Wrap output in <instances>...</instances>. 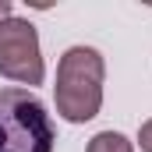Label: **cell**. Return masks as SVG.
<instances>
[{
  "instance_id": "1",
  "label": "cell",
  "mask_w": 152,
  "mask_h": 152,
  "mask_svg": "<svg viewBox=\"0 0 152 152\" xmlns=\"http://www.w3.org/2000/svg\"><path fill=\"white\" fill-rule=\"evenodd\" d=\"M103 53L92 46H71L64 50L60 64H57V88H53V103L57 113L67 124H85L99 113L103 106Z\"/></svg>"
},
{
  "instance_id": "2",
  "label": "cell",
  "mask_w": 152,
  "mask_h": 152,
  "mask_svg": "<svg viewBox=\"0 0 152 152\" xmlns=\"http://www.w3.org/2000/svg\"><path fill=\"white\" fill-rule=\"evenodd\" d=\"M53 120L36 96L0 88V152H53Z\"/></svg>"
},
{
  "instance_id": "3",
  "label": "cell",
  "mask_w": 152,
  "mask_h": 152,
  "mask_svg": "<svg viewBox=\"0 0 152 152\" xmlns=\"http://www.w3.org/2000/svg\"><path fill=\"white\" fill-rule=\"evenodd\" d=\"M0 75L18 85H42L46 64L39 50V32L25 18L0 21Z\"/></svg>"
},
{
  "instance_id": "4",
  "label": "cell",
  "mask_w": 152,
  "mask_h": 152,
  "mask_svg": "<svg viewBox=\"0 0 152 152\" xmlns=\"http://www.w3.org/2000/svg\"><path fill=\"white\" fill-rule=\"evenodd\" d=\"M85 152H134V145L120 131H99V134H92V142H88Z\"/></svg>"
},
{
  "instance_id": "5",
  "label": "cell",
  "mask_w": 152,
  "mask_h": 152,
  "mask_svg": "<svg viewBox=\"0 0 152 152\" xmlns=\"http://www.w3.org/2000/svg\"><path fill=\"white\" fill-rule=\"evenodd\" d=\"M138 145H142V152H152V120L138 127Z\"/></svg>"
},
{
  "instance_id": "6",
  "label": "cell",
  "mask_w": 152,
  "mask_h": 152,
  "mask_svg": "<svg viewBox=\"0 0 152 152\" xmlns=\"http://www.w3.org/2000/svg\"><path fill=\"white\" fill-rule=\"evenodd\" d=\"M7 18H14V7H11V0H0V21H7Z\"/></svg>"
}]
</instances>
